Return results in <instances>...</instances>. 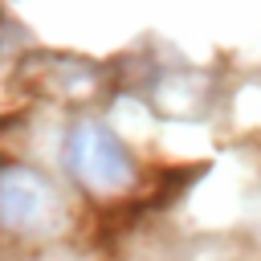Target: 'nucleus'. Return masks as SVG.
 <instances>
[{
    "mask_svg": "<svg viewBox=\"0 0 261 261\" xmlns=\"http://www.w3.org/2000/svg\"><path fill=\"white\" fill-rule=\"evenodd\" d=\"M65 163L69 175L90 196H118L135 184V159L122 147V139L102 122H77L65 139Z\"/></svg>",
    "mask_w": 261,
    "mask_h": 261,
    "instance_id": "obj_1",
    "label": "nucleus"
},
{
    "mask_svg": "<svg viewBox=\"0 0 261 261\" xmlns=\"http://www.w3.org/2000/svg\"><path fill=\"white\" fill-rule=\"evenodd\" d=\"M61 220L57 188L33 167H0V228L16 237L49 232Z\"/></svg>",
    "mask_w": 261,
    "mask_h": 261,
    "instance_id": "obj_2",
    "label": "nucleus"
}]
</instances>
